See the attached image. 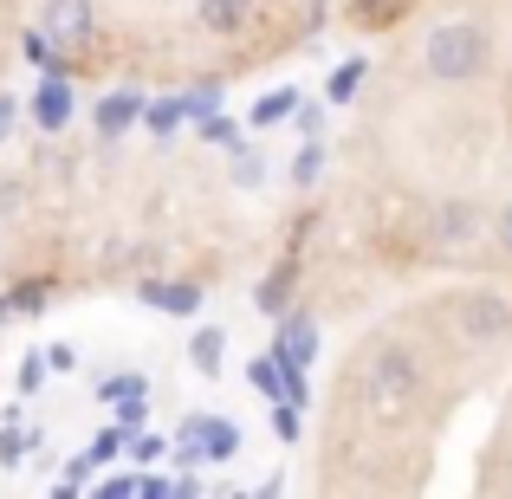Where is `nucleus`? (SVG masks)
<instances>
[{"label":"nucleus","mask_w":512,"mask_h":499,"mask_svg":"<svg viewBox=\"0 0 512 499\" xmlns=\"http://www.w3.org/2000/svg\"><path fill=\"white\" fill-rule=\"evenodd\" d=\"M370 234L415 273H512V0H448L370 117Z\"/></svg>","instance_id":"nucleus-1"},{"label":"nucleus","mask_w":512,"mask_h":499,"mask_svg":"<svg viewBox=\"0 0 512 499\" xmlns=\"http://www.w3.org/2000/svg\"><path fill=\"white\" fill-rule=\"evenodd\" d=\"M454 487L512 499V273H461L357 344L338 383L350 487Z\"/></svg>","instance_id":"nucleus-2"},{"label":"nucleus","mask_w":512,"mask_h":499,"mask_svg":"<svg viewBox=\"0 0 512 499\" xmlns=\"http://www.w3.org/2000/svg\"><path fill=\"white\" fill-rule=\"evenodd\" d=\"M175 467H214V461H234L240 454V428L227 422V415H188L182 435H175Z\"/></svg>","instance_id":"nucleus-3"},{"label":"nucleus","mask_w":512,"mask_h":499,"mask_svg":"<svg viewBox=\"0 0 512 499\" xmlns=\"http://www.w3.org/2000/svg\"><path fill=\"white\" fill-rule=\"evenodd\" d=\"M39 33H46L52 46H85V39L98 33V7H91V0H46V7H39Z\"/></svg>","instance_id":"nucleus-4"},{"label":"nucleus","mask_w":512,"mask_h":499,"mask_svg":"<svg viewBox=\"0 0 512 499\" xmlns=\"http://www.w3.org/2000/svg\"><path fill=\"white\" fill-rule=\"evenodd\" d=\"M72 111H78V91H72V78H65V65H52L46 85H39V98H33V124L52 137V130L72 124Z\"/></svg>","instance_id":"nucleus-5"},{"label":"nucleus","mask_w":512,"mask_h":499,"mask_svg":"<svg viewBox=\"0 0 512 499\" xmlns=\"http://www.w3.org/2000/svg\"><path fill=\"white\" fill-rule=\"evenodd\" d=\"M137 299L150 305V312H169V318H195L201 312V286L195 279H143Z\"/></svg>","instance_id":"nucleus-6"},{"label":"nucleus","mask_w":512,"mask_h":499,"mask_svg":"<svg viewBox=\"0 0 512 499\" xmlns=\"http://www.w3.org/2000/svg\"><path fill=\"white\" fill-rule=\"evenodd\" d=\"M143 104H150L143 91H104V98H98V111H91L98 137H104V143H117L130 124H143Z\"/></svg>","instance_id":"nucleus-7"},{"label":"nucleus","mask_w":512,"mask_h":499,"mask_svg":"<svg viewBox=\"0 0 512 499\" xmlns=\"http://www.w3.org/2000/svg\"><path fill=\"white\" fill-rule=\"evenodd\" d=\"M292 292H299V253H286V260L253 286V305H260L266 318H286L292 312Z\"/></svg>","instance_id":"nucleus-8"},{"label":"nucleus","mask_w":512,"mask_h":499,"mask_svg":"<svg viewBox=\"0 0 512 499\" xmlns=\"http://www.w3.org/2000/svg\"><path fill=\"white\" fill-rule=\"evenodd\" d=\"M253 7L260 0H195V20L208 26V33H221V39H234V33H247V20H253Z\"/></svg>","instance_id":"nucleus-9"},{"label":"nucleus","mask_w":512,"mask_h":499,"mask_svg":"<svg viewBox=\"0 0 512 499\" xmlns=\"http://www.w3.org/2000/svg\"><path fill=\"white\" fill-rule=\"evenodd\" d=\"M52 299V279H20V286L0 292V318H39Z\"/></svg>","instance_id":"nucleus-10"},{"label":"nucleus","mask_w":512,"mask_h":499,"mask_svg":"<svg viewBox=\"0 0 512 499\" xmlns=\"http://www.w3.org/2000/svg\"><path fill=\"white\" fill-rule=\"evenodd\" d=\"M221 350H227V331L221 325H201L195 344H188V363H195L201 376H221Z\"/></svg>","instance_id":"nucleus-11"},{"label":"nucleus","mask_w":512,"mask_h":499,"mask_svg":"<svg viewBox=\"0 0 512 499\" xmlns=\"http://www.w3.org/2000/svg\"><path fill=\"white\" fill-rule=\"evenodd\" d=\"M143 124H150L156 130V137H175V130H182L188 124V111H182V98H156V104H143Z\"/></svg>","instance_id":"nucleus-12"},{"label":"nucleus","mask_w":512,"mask_h":499,"mask_svg":"<svg viewBox=\"0 0 512 499\" xmlns=\"http://www.w3.org/2000/svg\"><path fill=\"white\" fill-rule=\"evenodd\" d=\"M292 111H299V91H266V98L253 104V124H260V130H273V124H286Z\"/></svg>","instance_id":"nucleus-13"},{"label":"nucleus","mask_w":512,"mask_h":499,"mask_svg":"<svg viewBox=\"0 0 512 499\" xmlns=\"http://www.w3.org/2000/svg\"><path fill=\"white\" fill-rule=\"evenodd\" d=\"M98 396H104V402H124V396H150V383H143L137 370H117V376H98Z\"/></svg>","instance_id":"nucleus-14"},{"label":"nucleus","mask_w":512,"mask_h":499,"mask_svg":"<svg viewBox=\"0 0 512 499\" xmlns=\"http://www.w3.org/2000/svg\"><path fill=\"white\" fill-rule=\"evenodd\" d=\"M182 111L195 117V124H201V117H214V111H221V78H214V85H188L182 91Z\"/></svg>","instance_id":"nucleus-15"},{"label":"nucleus","mask_w":512,"mask_h":499,"mask_svg":"<svg viewBox=\"0 0 512 499\" xmlns=\"http://www.w3.org/2000/svg\"><path fill=\"white\" fill-rule=\"evenodd\" d=\"M201 143H208V150H227V156H234V150H240V130L227 124L221 111H214V117H201Z\"/></svg>","instance_id":"nucleus-16"},{"label":"nucleus","mask_w":512,"mask_h":499,"mask_svg":"<svg viewBox=\"0 0 512 499\" xmlns=\"http://www.w3.org/2000/svg\"><path fill=\"white\" fill-rule=\"evenodd\" d=\"M318 175H325V143H305V150H299V163H292V182H299V188H312L318 182Z\"/></svg>","instance_id":"nucleus-17"},{"label":"nucleus","mask_w":512,"mask_h":499,"mask_svg":"<svg viewBox=\"0 0 512 499\" xmlns=\"http://www.w3.org/2000/svg\"><path fill=\"white\" fill-rule=\"evenodd\" d=\"M260 182H266V163L240 143V150H234V188H260Z\"/></svg>","instance_id":"nucleus-18"},{"label":"nucleus","mask_w":512,"mask_h":499,"mask_svg":"<svg viewBox=\"0 0 512 499\" xmlns=\"http://www.w3.org/2000/svg\"><path fill=\"white\" fill-rule=\"evenodd\" d=\"M124 454H130V461H169V441L163 435H137V428H130Z\"/></svg>","instance_id":"nucleus-19"},{"label":"nucleus","mask_w":512,"mask_h":499,"mask_svg":"<svg viewBox=\"0 0 512 499\" xmlns=\"http://www.w3.org/2000/svg\"><path fill=\"white\" fill-rule=\"evenodd\" d=\"M124 441H130L124 428H104V435H98V441H91V448H85V454H91V467H111L117 454H124Z\"/></svg>","instance_id":"nucleus-20"},{"label":"nucleus","mask_w":512,"mask_h":499,"mask_svg":"<svg viewBox=\"0 0 512 499\" xmlns=\"http://www.w3.org/2000/svg\"><path fill=\"white\" fill-rule=\"evenodd\" d=\"M143 415H150V396H124V402H117V428H124V435L143 428Z\"/></svg>","instance_id":"nucleus-21"},{"label":"nucleus","mask_w":512,"mask_h":499,"mask_svg":"<svg viewBox=\"0 0 512 499\" xmlns=\"http://www.w3.org/2000/svg\"><path fill=\"white\" fill-rule=\"evenodd\" d=\"M39 383H46V350H33V357L20 363V396H33Z\"/></svg>","instance_id":"nucleus-22"},{"label":"nucleus","mask_w":512,"mask_h":499,"mask_svg":"<svg viewBox=\"0 0 512 499\" xmlns=\"http://www.w3.org/2000/svg\"><path fill=\"white\" fill-rule=\"evenodd\" d=\"M46 370H59V376L78 370V350H72V344H46Z\"/></svg>","instance_id":"nucleus-23"},{"label":"nucleus","mask_w":512,"mask_h":499,"mask_svg":"<svg viewBox=\"0 0 512 499\" xmlns=\"http://www.w3.org/2000/svg\"><path fill=\"white\" fill-rule=\"evenodd\" d=\"M13 117H20V111H13V98H7V91H0V143H7V130H13Z\"/></svg>","instance_id":"nucleus-24"}]
</instances>
